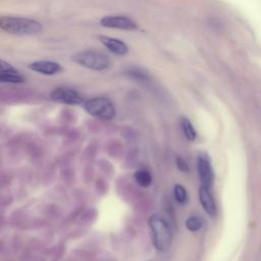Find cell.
<instances>
[{
  "label": "cell",
  "instance_id": "cell-1",
  "mask_svg": "<svg viewBox=\"0 0 261 261\" xmlns=\"http://www.w3.org/2000/svg\"><path fill=\"white\" fill-rule=\"evenodd\" d=\"M149 227L155 249L160 252L168 250L172 242V230L165 217L160 214H153L149 218Z\"/></svg>",
  "mask_w": 261,
  "mask_h": 261
},
{
  "label": "cell",
  "instance_id": "cell-2",
  "mask_svg": "<svg viewBox=\"0 0 261 261\" xmlns=\"http://www.w3.org/2000/svg\"><path fill=\"white\" fill-rule=\"evenodd\" d=\"M0 27L3 31L16 35H33L42 31L40 22L23 17H2Z\"/></svg>",
  "mask_w": 261,
  "mask_h": 261
},
{
  "label": "cell",
  "instance_id": "cell-3",
  "mask_svg": "<svg viewBox=\"0 0 261 261\" xmlns=\"http://www.w3.org/2000/svg\"><path fill=\"white\" fill-rule=\"evenodd\" d=\"M85 109L93 116L102 119H112L115 116V108L112 102L104 97H97L85 103Z\"/></svg>",
  "mask_w": 261,
  "mask_h": 261
},
{
  "label": "cell",
  "instance_id": "cell-4",
  "mask_svg": "<svg viewBox=\"0 0 261 261\" xmlns=\"http://www.w3.org/2000/svg\"><path fill=\"white\" fill-rule=\"evenodd\" d=\"M73 60L84 67L95 70H103L110 65L109 59L104 54L96 51L80 52L73 56Z\"/></svg>",
  "mask_w": 261,
  "mask_h": 261
},
{
  "label": "cell",
  "instance_id": "cell-5",
  "mask_svg": "<svg viewBox=\"0 0 261 261\" xmlns=\"http://www.w3.org/2000/svg\"><path fill=\"white\" fill-rule=\"evenodd\" d=\"M50 97L54 101L69 105H76L83 102V98L80 96V94L75 90L67 87H59L54 89Z\"/></svg>",
  "mask_w": 261,
  "mask_h": 261
},
{
  "label": "cell",
  "instance_id": "cell-6",
  "mask_svg": "<svg viewBox=\"0 0 261 261\" xmlns=\"http://www.w3.org/2000/svg\"><path fill=\"white\" fill-rule=\"evenodd\" d=\"M197 169L199 179L202 186L210 188L213 182V170L211 167V163L209 157L205 153H201L198 157Z\"/></svg>",
  "mask_w": 261,
  "mask_h": 261
},
{
  "label": "cell",
  "instance_id": "cell-7",
  "mask_svg": "<svg viewBox=\"0 0 261 261\" xmlns=\"http://www.w3.org/2000/svg\"><path fill=\"white\" fill-rule=\"evenodd\" d=\"M100 23L103 27L111 28V29H120V30H128V31L137 29V23L133 19L124 15L104 16L100 20Z\"/></svg>",
  "mask_w": 261,
  "mask_h": 261
},
{
  "label": "cell",
  "instance_id": "cell-8",
  "mask_svg": "<svg viewBox=\"0 0 261 261\" xmlns=\"http://www.w3.org/2000/svg\"><path fill=\"white\" fill-rule=\"evenodd\" d=\"M0 81L2 83L18 84L24 81L23 76L15 68L3 60L0 62Z\"/></svg>",
  "mask_w": 261,
  "mask_h": 261
},
{
  "label": "cell",
  "instance_id": "cell-9",
  "mask_svg": "<svg viewBox=\"0 0 261 261\" xmlns=\"http://www.w3.org/2000/svg\"><path fill=\"white\" fill-rule=\"evenodd\" d=\"M199 199L204 210L210 216H214L216 214V205L213 196L210 192V188L201 186V188L199 189Z\"/></svg>",
  "mask_w": 261,
  "mask_h": 261
},
{
  "label": "cell",
  "instance_id": "cell-10",
  "mask_svg": "<svg viewBox=\"0 0 261 261\" xmlns=\"http://www.w3.org/2000/svg\"><path fill=\"white\" fill-rule=\"evenodd\" d=\"M100 42L112 53L116 55H124L127 53V46L120 40L111 38V37H106V36H101Z\"/></svg>",
  "mask_w": 261,
  "mask_h": 261
},
{
  "label": "cell",
  "instance_id": "cell-11",
  "mask_svg": "<svg viewBox=\"0 0 261 261\" xmlns=\"http://www.w3.org/2000/svg\"><path fill=\"white\" fill-rule=\"evenodd\" d=\"M29 67L37 72L47 74V75L55 74L61 70V66L58 63L53 61H46V60L33 62L30 64Z\"/></svg>",
  "mask_w": 261,
  "mask_h": 261
},
{
  "label": "cell",
  "instance_id": "cell-12",
  "mask_svg": "<svg viewBox=\"0 0 261 261\" xmlns=\"http://www.w3.org/2000/svg\"><path fill=\"white\" fill-rule=\"evenodd\" d=\"M180 127L182 129V133L185 137L189 141H194L197 137V133L192 124V122L187 118V117H181L180 118Z\"/></svg>",
  "mask_w": 261,
  "mask_h": 261
},
{
  "label": "cell",
  "instance_id": "cell-13",
  "mask_svg": "<svg viewBox=\"0 0 261 261\" xmlns=\"http://www.w3.org/2000/svg\"><path fill=\"white\" fill-rule=\"evenodd\" d=\"M135 179L141 187H149L152 182L151 173L146 169H140L135 173Z\"/></svg>",
  "mask_w": 261,
  "mask_h": 261
},
{
  "label": "cell",
  "instance_id": "cell-14",
  "mask_svg": "<svg viewBox=\"0 0 261 261\" xmlns=\"http://www.w3.org/2000/svg\"><path fill=\"white\" fill-rule=\"evenodd\" d=\"M202 226H203V220L199 216L192 215L186 220V227L190 231H198Z\"/></svg>",
  "mask_w": 261,
  "mask_h": 261
},
{
  "label": "cell",
  "instance_id": "cell-15",
  "mask_svg": "<svg viewBox=\"0 0 261 261\" xmlns=\"http://www.w3.org/2000/svg\"><path fill=\"white\" fill-rule=\"evenodd\" d=\"M173 194L175 200L179 204H184L188 201V193L187 190L181 185H175L173 188Z\"/></svg>",
  "mask_w": 261,
  "mask_h": 261
},
{
  "label": "cell",
  "instance_id": "cell-16",
  "mask_svg": "<svg viewBox=\"0 0 261 261\" xmlns=\"http://www.w3.org/2000/svg\"><path fill=\"white\" fill-rule=\"evenodd\" d=\"M176 164H177V166H178L179 169H181V170H184V171H188V170H189L187 163H186L181 158H178V157L176 158Z\"/></svg>",
  "mask_w": 261,
  "mask_h": 261
}]
</instances>
